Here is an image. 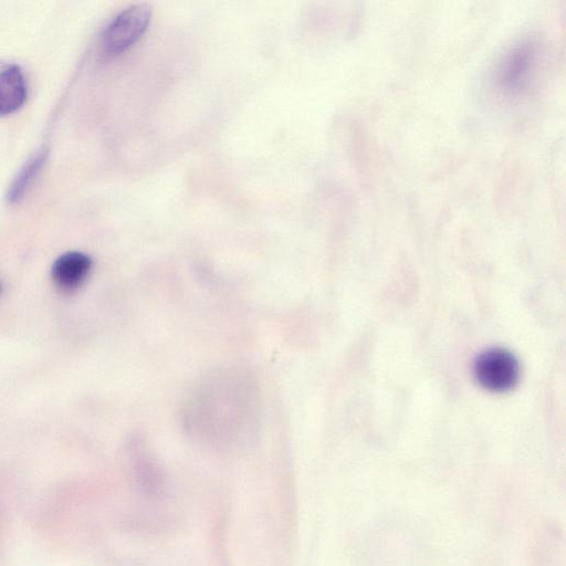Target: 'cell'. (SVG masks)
<instances>
[{
	"mask_svg": "<svg viewBox=\"0 0 566 566\" xmlns=\"http://www.w3.org/2000/svg\"><path fill=\"white\" fill-rule=\"evenodd\" d=\"M259 394L250 376L239 372L208 377L188 396L183 422L190 434L208 446L236 448L254 435Z\"/></svg>",
	"mask_w": 566,
	"mask_h": 566,
	"instance_id": "cell-1",
	"label": "cell"
},
{
	"mask_svg": "<svg viewBox=\"0 0 566 566\" xmlns=\"http://www.w3.org/2000/svg\"><path fill=\"white\" fill-rule=\"evenodd\" d=\"M151 19L152 7L148 4L133 5L124 9L104 30V51L111 56L127 51L144 35Z\"/></svg>",
	"mask_w": 566,
	"mask_h": 566,
	"instance_id": "cell-2",
	"label": "cell"
},
{
	"mask_svg": "<svg viewBox=\"0 0 566 566\" xmlns=\"http://www.w3.org/2000/svg\"><path fill=\"white\" fill-rule=\"evenodd\" d=\"M474 374L478 384L492 393H506L520 379V365L515 355L507 350H488L476 360Z\"/></svg>",
	"mask_w": 566,
	"mask_h": 566,
	"instance_id": "cell-3",
	"label": "cell"
},
{
	"mask_svg": "<svg viewBox=\"0 0 566 566\" xmlns=\"http://www.w3.org/2000/svg\"><path fill=\"white\" fill-rule=\"evenodd\" d=\"M536 58L537 48L531 41H523L512 48L499 68L500 88L515 93L526 87Z\"/></svg>",
	"mask_w": 566,
	"mask_h": 566,
	"instance_id": "cell-4",
	"label": "cell"
},
{
	"mask_svg": "<svg viewBox=\"0 0 566 566\" xmlns=\"http://www.w3.org/2000/svg\"><path fill=\"white\" fill-rule=\"evenodd\" d=\"M91 267L92 261L87 255L72 251L55 261L51 277L60 290L70 292L83 285L89 277Z\"/></svg>",
	"mask_w": 566,
	"mask_h": 566,
	"instance_id": "cell-5",
	"label": "cell"
},
{
	"mask_svg": "<svg viewBox=\"0 0 566 566\" xmlns=\"http://www.w3.org/2000/svg\"><path fill=\"white\" fill-rule=\"evenodd\" d=\"M27 98L24 73L17 66L0 70V115L14 113Z\"/></svg>",
	"mask_w": 566,
	"mask_h": 566,
	"instance_id": "cell-6",
	"label": "cell"
},
{
	"mask_svg": "<svg viewBox=\"0 0 566 566\" xmlns=\"http://www.w3.org/2000/svg\"><path fill=\"white\" fill-rule=\"evenodd\" d=\"M47 160V151L45 149L37 152L29 161L22 167L15 177L14 182L10 185L8 190V202L17 203L22 201L30 187L34 185L37 177Z\"/></svg>",
	"mask_w": 566,
	"mask_h": 566,
	"instance_id": "cell-7",
	"label": "cell"
}]
</instances>
